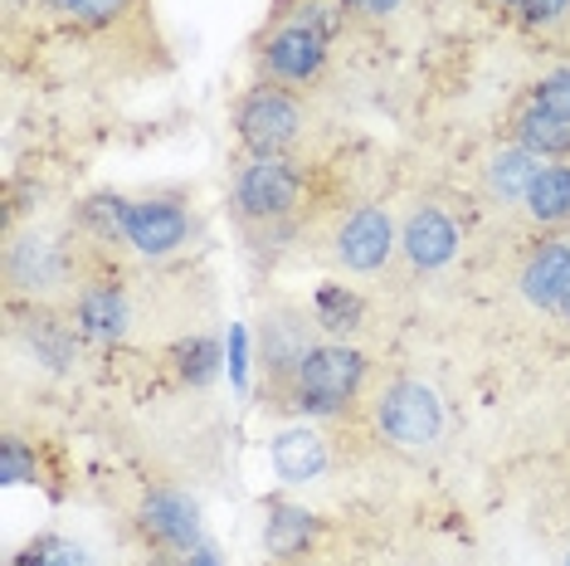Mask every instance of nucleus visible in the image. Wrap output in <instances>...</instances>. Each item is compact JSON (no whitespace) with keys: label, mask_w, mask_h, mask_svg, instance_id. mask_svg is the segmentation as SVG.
<instances>
[{"label":"nucleus","mask_w":570,"mask_h":566,"mask_svg":"<svg viewBox=\"0 0 570 566\" xmlns=\"http://www.w3.org/2000/svg\"><path fill=\"white\" fill-rule=\"evenodd\" d=\"M537 152L517 147V142H488L483 152H478V166H473V186H478V201L492 205V211H522L531 182H537L541 172Z\"/></svg>","instance_id":"ddd939ff"},{"label":"nucleus","mask_w":570,"mask_h":566,"mask_svg":"<svg viewBox=\"0 0 570 566\" xmlns=\"http://www.w3.org/2000/svg\"><path fill=\"white\" fill-rule=\"evenodd\" d=\"M186 566H225V562H219V552H215L210 543H205L200 552H190V557H186Z\"/></svg>","instance_id":"b1692460"},{"label":"nucleus","mask_w":570,"mask_h":566,"mask_svg":"<svg viewBox=\"0 0 570 566\" xmlns=\"http://www.w3.org/2000/svg\"><path fill=\"white\" fill-rule=\"evenodd\" d=\"M229 127H235L239 157H297L313 137V108L288 88L254 79L229 103Z\"/></svg>","instance_id":"6e6552de"},{"label":"nucleus","mask_w":570,"mask_h":566,"mask_svg":"<svg viewBox=\"0 0 570 566\" xmlns=\"http://www.w3.org/2000/svg\"><path fill=\"white\" fill-rule=\"evenodd\" d=\"M274 469L283 484H313L332 469L336 449H332V435L327 430H313V424H293L274 440Z\"/></svg>","instance_id":"2eb2a0df"},{"label":"nucleus","mask_w":570,"mask_h":566,"mask_svg":"<svg viewBox=\"0 0 570 566\" xmlns=\"http://www.w3.org/2000/svg\"><path fill=\"white\" fill-rule=\"evenodd\" d=\"M274 566H317V562H307V557H303V562H274Z\"/></svg>","instance_id":"bb28decb"},{"label":"nucleus","mask_w":570,"mask_h":566,"mask_svg":"<svg viewBox=\"0 0 570 566\" xmlns=\"http://www.w3.org/2000/svg\"><path fill=\"white\" fill-rule=\"evenodd\" d=\"M317 342H327L317 313L307 303L293 299H274L258 313L254 323V377H258V406L268 396H278L283 386L293 381V371L303 367V357L313 352Z\"/></svg>","instance_id":"1a4fd4ad"},{"label":"nucleus","mask_w":570,"mask_h":566,"mask_svg":"<svg viewBox=\"0 0 570 566\" xmlns=\"http://www.w3.org/2000/svg\"><path fill=\"white\" fill-rule=\"evenodd\" d=\"M88 279L98 269L69 225L6 230V308H69Z\"/></svg>","instance_id":"7ed1b4c3"},{"label":"nucleus","mask_w":570,"mask_h":566,"mask_svg":"<svg viewBox=\"0 0 570 566\" xmlns=\"http://www.w3.org/2000/svg\"><path fill=\"white\" fill-rule=\"evenodd\" d=\"M30 30H55L102 64L108 79H161L171 74V45L161 35L157 0H35ZM20 20V25H24ZM20 25H6L16 35Z\"/></svg>","instance_id":"f257e3e1"},{"label":"nucleus","mask_w":570,"mask_h":566,"mask_svg":"<svg viewBox=\"0 0 570 566\" xmlns=\"http://www.w3.org/2000/svg\"><path fill=\"white\" fill-rule=\"evenodd\" d=\"M313 313H317V323L327 338L336 342H346V332H356L361 328V293H352L346 283H322L317 289V299H313Z\"/></svg>","instance_id":"aec40b11"},{"label":"nucleus","mask_w":570,"mask_h":566,"mask_svg":"<svg viewBox=\"0 0 570 566\" xmlns=\"http://www.w3.org/2000/svg\"><path fill=\"white\" fill-rule=\"evenodd\" d=\"M478 6H483V10H498V16L512 20V6H517V0H478Z\"/></svg>","instance_id":"393cba45"},{"label":"nucleus","mask_w":570,"mask_h":566,"mask_svg":"<svg viewBox=\"0 0 570 566\" xmlns=\"http://www.w3.org/2000/svg\"><path fill=\"white\" fill-rule=\"evenodd\" d=\"M137 537L147 543V552H176V557H190V552L205 547V523H200V504L176 484H151L141 494V504L132 513Z\"/></svg>","instance_id":"9b49d317"},{"label":"nucleus","mask_w":570,"mask_h":566,"mask_svg":"<svg viewBox=\"0 0 570 566\" xmlns=\"http://www.w3.org/2000/svg\"><path fill=\"white\" fill-rule=\"evenodd\" d=\"M0 479L40 484L49 498H63V484H55L59 469L49 465V440H30L20 430H6V440H0Z\"/></svg>","instance_id":"6ab92c4d"},{"label":"nucleus","mask_w":570,"mask_h":566,"mask_svg":"<svg viewBox=\"0 0 570 566\" xmlns=\"http://www.w3.org/2000/svg\"><path fill=\"white\" fill-rule=\"evenodd\" d=\"M166 357H171V371L180 386H205L219 367V342L210 332H196V338H180L176 347H166Z\"/></svg>","instance_id":"412c9836"},{"label":"nucleus","mask_w":570,"mask_h":566,"mask_svg":"<svg viewBox=\"0 0 570 566\" xmlns=\"http://www.w3.org/2000/svg\"><path fill=\"white\" fill-rule=\"evenodd\" d=\"M313 215V166L303 157H239L229 182V221L254 264H274L303 240Z\"/></svg>","instance_id":"f03ea898"},{"label":"nucleus","mask_w":570,"mask_h":566,"mask_svg":"<svg viewBox=\"0 0 570 566\" xmlns=\"http://www.w3.org/2000/svg\"><path fill=\"white\" fill-rule=\"evenodd\" d=\"M566 279H570V235H531L512 269V283H517V293H522V303L531 313L556 318Z\"/></svg>","instance_id":"4468645a"},{"label":"nucleus","mask_w":570,"mask_h":566,"mask_svg":"<svg viewBox=\"0 0 570 566\" xmlns=\"http://www.w3.org/2000/svg\"><path fill=\"white\" fill-rule=\"evenodd\" d=\"M356 420L366 424V440H375V449L405 459V465L434 459L449 435V416L439 391L430 381L410 377V371H391V377L371 381Z\"/></svg>","instance_id":"39448f33"},{"label":"nucleus","mask_w":570,"mask_h":566,"mask_svg":"<svg viewBox=\"0 0 570 566\" xmlns=\"http://www.w3.org/2000/svg\"><path fill=\"white\" fill-rule=\"evenodd\" d=\"M332 40L322 30L303 20H283V16H264L258 25L249 59H254V79L288 88L297 98H313L322 84L332 79Z\"/></svg>","instance_id":"0eeeda50"},{"label":"nucleus","mask_w":570,"mask_h":566,"mask_svg":"<svg viewBox=\"0 0 570 566\" xmlns=\"http://www.w3.org/2000/svg\"><path fill=\"white\" fill-rule=\"evenodd\" d=\"M10 566H98V557L63 533H40L10 557Z\"/></svg>","instance_id":"4be33fe9"},{"label":"nucleus","mask_w":570,"mask_h":566,"mask_svg":"<svg viewBox=\"0 0 570 566\" xmlns=\"http://www.w3.org/2000/svg\"><path fill=\"white\" fill-rule=\"evenodd\" d=\"M205 244V211L196 186H141L118 196V260L166 269Z\"/></svg>","instance_id":"20e7f679"},{"label":"nucleus","mask_w":570,"mask_h":566,"mask_svg":"<svg viewBox=\"0 0 570 566\" xmlns=\"http://www.w3.org/2000/svg\"><path fill=\"white\" fill-rule=\"evenodd\" d=\"M405 6L410 0H342L346 20H352V35H375V40H381L385 30H395Z\"/></svg>","instance_id":"5701e85b"},{"label":"nucleus","mask_w":570,"mask_h":566,"mask_svg":"<svg viewBox=\"0 0 570 566\" xmlns=\"http://www.w3.org/2000/svg\"><path fill=\"white\" fill-rule=\"evenodd\" d=\"M512 25L527 45L570 64V0H517Z\"/></svg>","instance_id":"a211bd4d"},{"label":"nucleus","mask_w":570,"mask_h":566,"mask_svg":"<svg viewBox=\"0 0 570 566\" xmlns=\"http://www.w3.org/2000/svg\"><path fill=\"white\" fill-rule=\"evenodd\" d=\"M556 318L570 328V279H566V293H561V303H556Z\"/></svg>","instance_id":"a878e982"},{"label":"nucleus","mask_w":570,"mask_h":566,"mask_svg":"<svg viewBox=\"0 0 570 566\" xmlns=\"http://www.w3.org/2000/svg\"><path fill=\"white\" fill-rule=\"evenodd\" d=\"M264 513H268V523H264V547H268V557H274V562H303V557H313L317 537L327 533V527H322V518H313L307 508L288 504V498H268Z\"/></svg>","instance_id":"f3484780"},{"label":"nucleus","mask_w":570,"mask_h":566,"mask_svg":"<svg viewBox=\"0 0 570 566\" xmlns=\"http://www.w3.org/2000/svg\"><path fill=\"white\" fill-rule=\"evenodd\" d=\"M561 566H570V547H566V557H561Z\"/></svg>","instance_id":"cd10ccee"},{"label":"nucleus","mask_w":570,"mask_h":566,"mask_svg":"<svg viewBox=\"0 0 570 566\" xmlns=\"http://www.w3.org/2000/svg\"><path fill=\"white\" fill-rule=\"evenodd\" d=\"M531 235H570V162H547L522 201Z\"/></svg>","instance_id":"dca6fc26"},{"label":"nucleus","mask_w":570,"mask_h":566,"mask_svg":"<svg viewBox=\"0 0 570 566\" xmlns=\"http://www.w3.org/2000/svg\"><path fill=\"white\" fill-rule=\"evenodd\" d=\"M371 362L356 342H317L293 371V381L278 396H268V416H297V420H346L356 416L371 391Z\"/></svg>","instance_id":"423d86ee"},{"label":"nucleus","mask_w":570,"mask_h":566,"mask_svg":"<svg viewBox=\"0 0 570 566\" xmlns=\"http://www.w3.org/2000/svg\"><path fill=\"white\" fill-rule=\"evenodd\" d=\"M327 260L332 269L352 279H381L391 274V264L400 260V225L381 201H366L356 211H346L327 235Z\"/></svg>","instance_id":"9d476101"},{"label":"nucleus","mask_w":570,"mask_h":566,"mask_svg":"<svg viewBox=\"0 0 570 566\" xmlns=\"http://www.w3.org/2000/svg\"><path fill=\"white\" fill-rule=\"evenodd\" d=\"M459 250H463V230L449 205H439V201L410 205V215L400 221V264H405L414 279L449 269L459 260Z\"/></svg>","instance_id":"f8f14e48"}]
</instances>
